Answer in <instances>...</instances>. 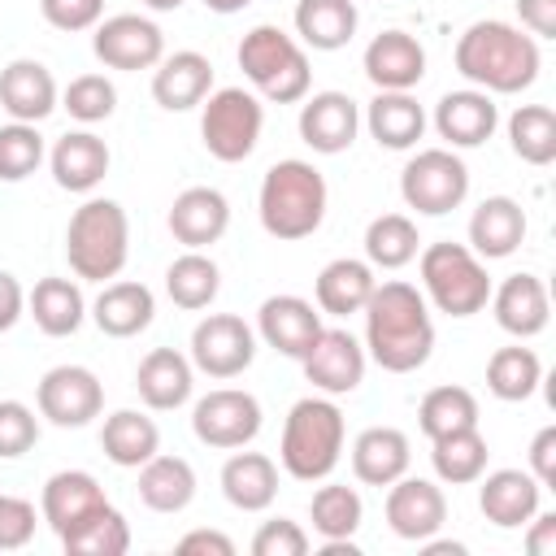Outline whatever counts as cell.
I'll return each mask as SVG.
<instances>
[{"label":"cell","mask_w":556,"mask_h":556,"mask_svg":"<svg viewBox=\"0 0 556 556\" xmlns=\"http://www.w3.org/2000/svg\"><path fill=\"white\" fill-rule=\"evenodd\" d=\"M365 356L382 365L387 374H413L434 352V321L426 308V295L404 282L387 278L365 300Z\"/></svg>","instance_id":"1"},{"label":"cell","mask_w":556,"mask_h":556,"mask_svg":"<svg viewBox=\"0 0 556 556\" xmlns=\"http://www.w3.org/2000/svg\"><path fill=\"white\" fill-rule=\"evenodd\" d=\"M456 74L465 83H473L486 96H517L539 78L543 52L534 35H521V26L508 22H473L460 39H456Z\"/></svg>","instance_id":"2"},{"label":"cell","mask_w":556,"mask_h":556,"mask_svg":"<svg viewBox=\"0 0 556 556\" xmlns=\"http://www.w3.org/2000/svg\"><path fill=\"white\" fill-rule=\"evenodd\" d=\"M326 200L330 191H326L321 169L313 161L287 156L265 169L261 191H256V213H261L265 235L295 243V239H308L326 222Z\"/></svg>","instance_id":"3"},{"label":"cell","mask_w":556,"mask_h":556,"mask_svg":"<svg viewBox=\"0 0 556 556\" xmlns=\"http://www.w3.org/2000/svg\"><path fill=\"white\" fill-rule=\"evenodd\" d=\"M343 439H348V426L334 395H304L291 404L282 421L278 460L295 482H321L334 473L343 456Z\"/></svg>","instance_id":"4"},{"label":"cell","mask_w":556,"mask_h":556,"mask_svg":"<svg viewBox=\"0 0 556 556\" xmlns=\"http://www.w3.org/2000/svg\"><path fill=\"white\" fill-rule=\"evenodd\" d=\"M65 256L70 269L87 282H109L126 269L130 256V217L117 200L91 195L74 208L65 226Z\"/></svg>","instance_id":"5"},{"label":"cell","mask_w":556,"mask_h":556,"mask_svg":"<svg viewBox=\"0 0 556 556\" xmlns=\"http://www.w3.org/2000/svg\"><path fill=\"white\" fill-rule=\"evenodd\" d=\"M239 70L243 78L274 104H295L308 96L313 87V70H308V52L295 35H287L282 26H252L239 39Z\"/></svg>","instance_id":"6"},{"label":"cell","mask_w":556,"mask_h":556,"mask_svg":"<svg viewBox=\"0 0 556 556\" xmlns=\"http://www.w3.org/2000/svg\"><path fill=\"white\" fill-rule=\"evenodd\" d=\"M417 269H421L426 300L447 317H473L491 300L486 265H482V256L469 252V243H452V239L430 243V248H421Z\"/></svg>","instance_id":"7"},{"label":"cell","mask_w":556,"mask_h":556,"mask_svg":"<svg viewBox=\"0 0 556 556\" xmlns=\"http://www.w3.org/2000/svg\"><path fill=\"white\" fill-rule=\"evenodd\" d=\"M261 126H265V104H261L256 91L217 87V91L204 96L200 139H204L213 161H222V165L248 161L256 152V143H261Z\"/></svg>","instance_id":"8"},{"label":"cell","mask_w":556,"mask_h":556,"mask_svg":"<svg viewBox=\"0 0 556 556\" xmlns=\"http://www.w3.org/2000/svg\"><path fill=\"white\" fill-rule=\"evenodd\" d=\"M400 195L421 217H443L469 195V165L452 148H421L400 169Z\"/></svg>","instance_id":"9"},{"label":"cell","mask_w":556,"mask_h":556,"mask_svg":"<svg viewBox=\"0 0 556 556\" xmlns=\"http://www.w3.org/2000/svg\"><path fill=\"white\" fill-rule=\"evenodd\" d=\"M261 400L252 391H239V387H217L208 395L195 400L191 408V430L204 447H217V452H235V447H248L256 434H261Z\"/></svg>","instance_id":"10"},{"label":"cell","mask_w":556,"mask_h":556,"mask_svg":"<svg viewBox=\"0 0 556 556\" xmlns=\"http://www.w3.org/2000/svg\"><path fill=\"white\" fill-rule=\"evenodd\" d=\"M256 361V330L235 313H208L191 330V365L208 378H239Z\"/></svg>","instance_id":"11"},{"label":"cell","mask_w":556,"mask_h":556,"mask_svg":"<svg viewBox=\"0 0 556 556\" xmlns=\"http://www.w3.org/2000/svg\"><path fill=\"white\" fill-rule=\"evenodd\" d=\"M39 417H48L61 430H78L100 417L104 408V387L87 365H52L39 387H35Z\"/></svg>","instance_id":"12"},{"label":"cell","mask_w":556,"mask_h":556,"mask_svg":"<svg viewBox=\"0 0 556 556\" xmlns=\"http://www.w3.org/2000/svg\"><path fill=\"white\" fill-rule=\"evenodd\" d=\"M91 52L109 70H126V74L130 70H152L165 56V35L143 13H113V17L96 22Z\"/></svg>","instance_id":"13"},{"label":"cell","mask_w":556,"mask_h":556,"mask_svg":"<svg viewBox=\"0 0 556 556\" xmlns=\"http://www.w3.org/2000/svg\"><path fill=\"white\" fill-rule=\"evenodd\" d=\"M300 365H304V378L321 391V395H352L361 382H365V365H369V356H365V348L352 339V330H326L321 326V334L313 339V348L300 356Z\"/></svg>","instance_id":"14"},{"label":"cell","mask_w":556,"mask_h":556,"mask_svg":"<svg viewBox=\"0 0 556 556\" xmlns=\"http://www.w3.org/2000/svg\"><path fill=\"white\" fill-rule=\"evenodd\" d=\"M447 521V495L439 482L430 478H395L387 486V526L391 534L408 539V543H421V539H434Z\"/></svg>","instance_id":"15"},{"label":"cell","mask_w":556,"mask_h":556,"mask_svg":"<svg viewBox=\"0 0 556 556\" xmlns=\"http://www.w3.org/2000/svg\"><path fill=\"white\" fill-rule=\"evenodd\" d=\"M361 130V104L348 91H317L304 96L300 104V139L321 152V156H339L356 143Z\"/></svg>","instance_id":"16"},{"label":"cell","mask_w":556,"mask_h":556,"mask_svg":"<svg viewBox=\"0 0 556 556\" xmlns=\"http://www.w3.org/2000/svg\"><path fill=\"white\" fill-rule=\"evenodd\" d=\"M109 504L104 486L96 482V473L87 469H61L43 482V495H39V517L48 521V530L61 539L70 534L74 526H83L91 513H100Z\"/></svg>","instance_id":"17"},{"label":"cell","mask_w":556,"mask_h":556,"mask_svg":"<svg viewBox=\"0 0 556 556\" xmlns=\"http://www.w3.org/2000/svg\"><path fill=\"white\" fill-rule=\"evenodd\" d=\"M61 104V91H56V78L43 61L35 56H17L0 70V109L13 117V122H30L39 126L43 117H52V109Z\"/></svg>","instance_id":"18"},{"label":"cell","mask_w":556,"mask_h":556,"mask_svg":"<svg viewBox=\"0 0 556 556\" xmlns=\"http://www.w3.org/2000/svg\"><path fill=\"white\" fill-rule=\"evenodd\" d=\"M361 65L378 91H413L426 78V48L408 30H382L365 43Z\"/></svg>","instance_id":"19"},{"label":"cell","mask_w":556,"mask_h":556,"mask_svg":"<svg viewBox=\"0 0 556 556\" xmlns=\"http://www.w3.org/2000/svg\"><path fill=\"white\" fill-rule=\"evenodd\" d=\"M256 334L274 352L300 361L313 348V339L321 334V308H313L304 295H269L256 308Z\"/></svg>","instance_id":"20"},{"label":"cell","mask_w":556,"mask_h":556,"mask_svg":"<svg viewBox=\"0 0 556 556\" xmlns=\"http://www.w3.org/2000/svg\"><path fill=\"white\" fill-rule=\"evenodd\" d=\"M165 226H169V235L182 248L204 252L208 243H217L226 235V226H230V200L217 187H187V191L174 195Z\"/></svg>","instance_id":"21"},{"label":"cell","mask_w":556,"mask_h":556,"mask_svg":"<svg viewBox=\"0 0 556 556\" xmlns=\"http://www.w3.org/2000/svg\"><path fill=\"white\" fill-rule=\"evenodd\" d=\"M478 482H482L478 486V508L491 526L517 530V526H530V517L539 513L543 486L530 469H495V473H482Z\"/></svg>","instance_id":"22"},{"label":"cell","mask_w":556,"mask_h":556,"mask_svg":"<svg viewBox=\"0 0 556 556\" xmlns=\"http://www.w3.org/2000/svg\"><path fill=\"white\" fill-rule=\"evenodd\" d=\"M208 91H213V61L195 48H182L152 65V100L165 113H187L204 104Z\"/></svg>","instance_id":"23"},{"label":"cell","mask_w":556,"mask_h":556,"mask_svg":"<svg viewBox=\"0 0 556 556\" xmlns=\"http://www.w3.org/2000/svg\"><path fill=\"white\" fill-rule=\"evenodd\" d=\"M109 161H113V152H109V143L96 130H70L48 152L52 182L61 191H74V195L96 191L104 182V174H109Z\"/></svg>","instance_id":"24"},{"label":"cell","mask_w":556,"mask_h":556,"mask_svg":"<svg viewBox=\"0 0 556 556\" xmlns=\"http://www.w3.org/2000/svg\"><path fill=\"white\" fill-rule=\"evenodd\" d=\"M500 126V109L486 91L465 87V91H447L434 104V130L439 139H447V148H482Z\"/></svg>","instance_id":"25"},{"label":"cell","mask_w":556,"mask_h":556,"mask_svg":"<svg viewBox=\"0 0 556 556\" xmlns=\"http://www.w3.org/2000/svg\"><path fill=\"white\" fill-rule=\"evenodd\" d=\"M491 308H495V321L504 334L513 339H534L547 330V317H552V300H547V287L539 274H508L495 291H491Z\"/></svg>","instance_id":"26"},{"label":"cell","mask_w":556,"mask_h":556,"mask_svg":"<svg viewBox=\"0 0 556 556\" xmlns=\"http://www.w3.org/2000/svg\"><path fill=\"white\" fill-rule=\"evenodd\" d=\"M135 387H139V400L156 413L182 408L195 391V365L174 348H152L135 369Z\"/></svg>","instance_id":"27"},{"label":"cell","mask_w":556,"mask_h":556,"mask_svg":"<svg viewBox=\"0 0 556 556\" xmlns=\"http://www.w3.org/2000/svg\"><path fill=\"white\" fill-rule=\"evenodd\" d=\"M526 239V213L513 195H486L469 217V252L482 261H504Z\"/></svg>","instance_id":"28"},{"label":"cell","mask_w":556,"mask_h":556,"mask_svg":"<svg viewBox=\"0 0 556 556\" xmlns=\"http://www.w3.org/2000/svg\"><path fill=\"white\" fill-rule=\"evenodd\" d=\"M408 460H413V443L395 426H369L352 443V473L365 486H391L395 478L408 473Z\"/></svg>","instance_id":"29"},{"label":"cell","mask_w":556,"mask_h":556,"mask_svg":"<svg viewBox=\"0 0 556 556\" xmlns=\"http://www.w3.org/2000/svg\"><path fill=\"white\" fill-rule=\"evenodd\" d=\"M156 317V300L143 282H104V291L91 304V321L100 326V334L109 339H135L139 330H148Z\"/></svg>","instance_id":"30"},{"label":"cell","mask_w":556,"mask_h":556,"mask_svg":"<svg viewBox=\"0 0 556 556\" xmlns=\"http://www.w3.org/2000/svg\"><path fill=\"white\" fill-rule=\"evenodd\" d=\"M361 122L369 126V135L378 139V148H391V152H408L426 135V109L408 91H378L365 104V117Z\"/></svg>","instance_id":"31"},{"label":"cell","mask_w":556,"mask_h":556,"mask_svg":"<svg viewBox=\"0 0 556 556\" xmlns=\"http://www.w3.org/2000/svg\"><path fill=\"white\" fill-rule=\"evenodd\" d=\"M378 278H374V265L369 261H356V256H339L330 265H321L317 282H313V295H317V308L330 313V317H352L365 308V300L374 295Z\"/></svg>","instance_id":"32"},{"label":"cell","mask_w":556,"mask_h":556,"mask_svg":"<svg viewBox=\"0 0 556 556\" xmlns=\"http://www.w3.org/2000/svg\"><path fill=\"white\" fill-rule=\"evenodd\" d=\"M361 22L356 0H300L295 4V35L313 52H339L352 43Z\"/></svg>","instance_id":"33"},{"label":"cell","mask_w":556,"mask_h":556,"mask_svg":"<svg viewBox=\"0 0 556 556\" xmlns=\"http://www.w3.org/2000/svg\"><path fill=\"white\" fill-rule=\"evenodd\" d=\"M222 495L239 513H265L278 495V465L265 452H235L222 465Z\"/></svg>","instance_id":"34"},{"label":"cell","mask_w":556,"mask_h":556,"mask_svg":"<svg viewBox=\"0 0 556 556\" xmlns=\"http://www.w3.org/2000/svg\"><path fill=\"white\" fill-rule=\"evenodd\" d=\"M100 447L117 469H139L143 460H152L161 452V430L152 417H143L139 408H117L104 417L100 430Z\"/></svg>","instance_id":"35"},{"label":"cell","mask_w":556,"mask_h":556,"mask_svg":"<svg viewBox=\"0 0 556 556\" xmlns=\"http://www.w3.org/2000/svg\"><path fill=\"white\" fill-rule=\"evenodd\" d=\"M26 308H30L35 326H39L48 339H65V334H74V330L87 321L83 287L70 282V278H39L35 291L26 295Z\"/></svg>","instance_id":"36"},{"label":"cell","mask_w":556,"mask_h":556,"mask_svg":"<svg viewBox=\"0 0 556 556\" xmlns=\"http://www.w3.org/2000/svg\"><path fill=\"white\" fill-rule=\"evenodd\" d=\"M139 500L152 513H182L195 500V469L182 456H152L139 465Z\"/></svg>","instance_id":"37"},{"label":"cell","mask_w":556,"mask_h":556,"mask_svg":"<svg viewBox=\"0 0 556 556\" xmlns=\"http://www.w3.org/2000/svg\"><path fill=\"white\" fill-rule=\"evenodd\" d=\"M165 291H169V300H174L178 308L200 313V308H208V304L217 300V291H222V269H217L213 256L187 248L182 256L169 261V269H165Z\"/></svg>","instance_id":"38"},{"label":"cell","mask_w":556,"mask_h":556,"mask_svg":"<svg viewBox=\"0 0 556 556\" xmlns=\"http://www.w3.org/2000/svg\"><path fill=\"white\" fill-rule=\"evenodd\" d=\"M543 382V361L534 356V348H495L491 361H486V391L504 404H521L539 391Z\"/></svg>","instance_id":"39"},{"label":"cell","mask_w":556,"mask_h":556,"mask_svg":"<svg viewBox=\"0 0 556 556\" xmlns=\"http://www.w3.org/2000/svg\"><path fill=\"white\" fill-rule=\"evenodd\" d=\"M417 252H421V235L413 217L382 213L365 226V261L374 269H404L408 261H417Z\"/></svg>","instance_id":"40"},{"label":"cell","mask_w":556,"mask_h":556,"mask_svg":"<svg viewBox=\"0 0 556 556\" xmlns=\"http://www.w3.org/2000/svg\"><path fill=\"white\" fill-rule=\"evenodd\" d=\"M430 465L439 473V482L447 486H469L486 473V439L473 430H456L443 439H430Z\"/></svg>","instance_id":"41"},{"label":"cell","mask_w":556,"mask_h":556,"mask_svg":"<svg viewBox=\"0 0 556 556\" xmlns=\"http://www.w3.org/2000/svg\"><path fill=\"white\" fill-rule=\"evenodd\" d=\"M417 426L426 439H443V434H456V430H473L478 426V400L473 391L465 387H434L421 395L417 404Z\"/></svg>","instance_id":"42"},{"label":"cell","mask_w":556,"mask_h":556,"mask_svg":"<svg viewBox=\"0 0 556 556\" xmlns=\"http://www.w3.org/2000/svg\"><path fill=\"white\" fill-rule=\"evenodd\" d=\"M508 148L526 165H552L556 161V113L547 104H521L508 117Z\"/></svg>","instance_id":"43"},{"label":"cell","mask_w":556,"mask_h":556,"mask_svg":"<svg viewBox=\"0 0 556 556\" xmlns=\"http://www.w3.org/2000/svg\"><path fill=\"white\" fill-rule=\"evenodd\" d=\"M308 517H313V530H317L321 539H352V534L361 530L365 504H361L356 486H348V482H326V486L313 491Z\"/></svg>","instance_id":"44"},{"label":"cell","mask_w":556,"mask_h":556,"mask_svg":"<svg viewBox=\"0 0 556 556\" xmlns=\"http://www.w3.org/2000/svg\"><path fill=\"white\" fill-rule=\"evenodd\" d=\"M61 547L70 556H122L130 547V526H126V517L113 504H104L83 526H74L70 534H61Z\"/></svg>","instance_id":"45"},{"label":"cell","mask_w":556,"mask_h":556,"mask_svg":"<svg viewBox=\"0 0 556 556\" xmlns=\"http://www.w3.org/2000/svg\"><path fill=\"white\" fill-rule=\"evenodd\" d=\"M61 109H65L74 122L96 126V122L113 117V109H117V87H113L104 74H78V78H70V87L61 91Z\"/></svg>","instance_id":"46"},{"label":"cell","mask_w":556,"mask_h":556,"mask_svg":"<svg viewBox=\"0 0 556 556\" xmlns=\"http://www.w3.org/2000/svg\"><path fill=\"white\" fill-rule=\"evenodd\" d=\"M43 161V135L30 122L0 126V182H22Z\"/></svg>","instance_id":"47"},{"label":"cell","mask_w":556,"mask_h":556,"mask_svg":"<svg viewBox=\"0 0 556 556\" xmlns=\"http://www.w3.org/2000/svg\"><path fill=\"white\" fill-rule=\"evenodd\" d=\"M39 417L22 400H0V460H17L35 447Z\"/></svg>","instance_id":"48"},{"label":"cell","mask_w":556,"mask_h":556,"mask_svg":"<svg viewBox=\"0 0 556 556\" xmlns=\"http://www.w3.org/2000/svg\"><path fill=\"white\" fill-rule=\"evenodd\" d=\"M304 552H308V534L291 517L261 521V530L252 534V556H304Z\"/></svg>","instance_id":"49"},{"label":"cell","mask_w":556,"mask_h":556,"mask_svg":"<svg viewBox=\"0 0 556 556\" xmlns=\"http://www.w3.org/2000/svg\"><path fill=\"white\" fill-rule=\"evenodd\" d=\"M35 504L22 495H0V552H17L35 539Z\"/></svg>","instance_id":"50"},{"label":"cell","mask_w":556,"mask_h":556,"mask_svg":"<svg viewBox=\"0 0 556 556\" xmlns=\"http://www.w3.org/2000/svg\"><path fill=\"white\" fill-rule=\"evenodd\" d=\"M39 13L56 30H91L104 17V0H39Z\"/></svg>","instance_id":"51"},{"label":"cell","mask_w":556,"mask_h":556,"mask_svg":"<svg viewBox=\"0 0 556 556\" xmlns=\"http://www.w3.org/2000/svg\"><path fill=\"white\" fill-rule=\"evenodd\" d=\"M530 473L539 478V486H556V426H543L530 439Z\"/></svg>","instance_id":"52"},{"label":"cell","mask_w":556,"mask_h":556,"mask_svg":"<svg viewBox=\"0 0 556 556\" xmlns=\"http://www.w3.org/2000/svg\"><path fill=\"white\" fill-rule=\"evenodd\" d=\"M517 17L530 35L556 39V0H517Z\"/></svg>","instance_id":"53"},{"label":"cell","mask_w":556,"mask_h":556,"mask_svg":"<svg viewBox=\"0 0 556 556\" xmlns=\"http://www.w3.org/2000/svg\"><path fill=\"white\" fill-rule=\"evenodd\" d=\"M178 552L182 556H195V552H204V556H235V539L222 534V530H191V534L178 539Z\"/></svg>","instance_id":"54"},{"label":"cell","mask_w":556,"mask_h":556,"mask_svg":"<svg viewBox=\"0 0 556 556\" xmlns=\"http://www.w3.org/2000/svg\"><path fill=\"white\" fill-rule=\"evenodd\" d=\"M22 308H26V291H22V282H17L9 269H0V334L17 326Z\"/></svg>","instance_id":"55"},{"label":"cell","mask_w":556,"mask_h":556,"mask_svg":"<svg viewBox=\"0 0 556 556\" xmlns=\"http://www.w3.org/2000/svg\"><path fill=\"white\" fill-rule=\"evenodd\" d=\"M534 530L526 534L530 556H556V513H534Z\"/></svg>","instance_id":"56"},{"label":"cell","mask_w":556,"mask_h":556,"mask_svg":"<svg viewBox=\"0 0 556 556\" xmlns=\"http://www.w3.org/2000/svg\"><path fill=\"white\" fill-rule=\"evenodd\" d=\"M248 4H252V0H204V9H213V13H222V17H226V13H239V9H248Z\"/></svg>","instance_id":"57"},{"label":"cell","mask_w":556,"mask_h":556,"mask_svg":"<svg viewBox=\"0 0 556 556\" xmlns=\"http://www.w3.org/2000/svg\"><path fill=\"white\" fill-rule=\"evenodd\" d=\"M143 4H148L152 13H174V9H182L187 0H143Z\"/></svg>","instance_id":"58"}]
</instances>
